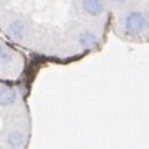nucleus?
<instances>
[{
  "instance_id": "obj_1",
  "label": "nucleus",
  "mask_w": 149,
  "mask_h": 149,
  "mask_svg": "<svg viewBox=\"0 0 149 149\" xmlns=\"http://www.w3.org/2000/svg\"><path fill=\"white\" fill-rule=\"evenodd\" d=\"M124 30L128 33L138 35V33L144 32V15L143 12H129L124 17Z\"/></svg>"
},
{
  "instance_id": "obj_2",
  "label": "nucleus",
  "mask_w": 149,
  "mask_h": 149,
  "mask_svg": "<svg viewBox=\"0 0 149 149\" xmlns=\"http://www.w3.org/2000/svg\"><path fill=\"white\" fill-rule=\"evenodd\" d=\"M83 12L88 13L90 17H100L104 13V0H81Z\"/></svg>"
},
{
  "instance_id": "obj_3",
  "label": "nucleus",
  "mask_w": 149,
  "mask_h": 149,
  "mask_svg": "<svg viewBox=\"0 0 149 149\" xmlns=\"http://www.w3.org/2000/svg\"><path fill=\"white\" fill-rule=\"evenodd\" d=\"M18 101V93L12 86H0V106H13Z\"/></svg>"
},
{
  "instance_id": "obj_4",
  "label": "nucleus",
  "mask_w": 149,
  "mask_h": 149,
  "mask_svg": "<svg viewBox=\"0 0 149 149\" xmlns=\"http://www.w3.org/2000/svg\"><path fill=\"white\" fill-rule=\"evenodd\" d=\"M7 30H8V35L13 40H18V42L23 40L25 35H27V25H25V22H22V20L10 22V25L7 27Z\"/></svg>"
},
{
  "instance_id": "obj_5",
  "label": "nucleus",
  "mask_w": 149,
  "mask_h": 149,
  "mask_svg": "<svg viewBox=\"0 0 149 149\" xmlns=\"http://www.w3.org/2000/svg\"><path fill=\"white\" fill-rule=\"evenodd\" d=\"M76 42L80 45L81 48H93L96 47V43H98V35L95 32H90V30H85V32H81L76 38Z\"/></svg>"
},
{
  "instance_id": "obj_6",
  "label": "nucleus",
  "mask_w": 149,
  "mask_h": 149,
  "mask_svg": "<svg viewBox=\"0 0 149 149\" xmlns=\"http://www.w3.org/2000/svg\"><path fill=\"white\" fill-rule=\"evenodd\" d=\"M10 60H12L10 50L5 45H0V61H10Z\"/></svg>"
},
{
  "instance_id": "obj_7",
  "label": "nucleus",
  "mask_w": 149,
  "mask_h": 149,
  "mask_svg": "<svg viewBox=\"0 0 149 149\" xmlns=\"http://www.w3.org/2000/svg\"><path fill=\"white\" fill-rule=\"evenodd\" d=\"M116 3H124V2H128V0H114Z\"/></svg>"
}]
</instances>
